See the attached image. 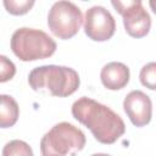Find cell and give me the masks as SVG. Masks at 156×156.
<instances>
[{
  "mask_svg": "<svg viewBox=\"0 0 156 156\" xmlns=\"http://www.w3.org/2000/svg\"><path fill=\"white\" fill-rule=\"evenodd\" d=\"M72 116L89 128L94 138L101 144H113L126 132V124L119 115L87 96L73 102Z\"/></svg>",
  "mask_w": 156,
  "mask_h": 156,
  "instance_id": "6da1fadb",
  "label": "cell"
},
{
  "mask_svg": "<svg viewBox=\"0 0 156 156\" xmlns=\"http://www.w3.org/2000/svg\"><path fill=\"white\" fill-rule=\"evenodd\" d=\"M28 83L34 91L66 98L78 90L80 79L77 71L71 67L45 65L35 67L29 72Z\"/></svg>",
  "mask_w": 156,
  "mask_h": 156,
  "instance_id": "7a4b0ae2",
  "label": "cell"
},
{
  "mask_svg": "<svg viewBox=\"0 0 156 156\" xmlns=\"http://www.w3.org/2000/svg\"><path fill=\"white\" fill-rule=\"evenodd\" d=\"M55 40L45 32L34 28H18L11 37L12 52L24 62L48 58L56 51Z\"/></svg>",
  "mask_w": 156,
  "mask_h": 156,
  "instance_id": "3957f363",
  "label": "cell"
},
{
  "mask_svg": "<svg viewBox=\"0 0 156 156\" xmlns=\"http://www.w3.org/2000/svg\"><path fill=\"white\" fill-rule=\"evenodd\" d=\"M85 134L68 122L55 124L40 140L41 156L76 155L85 146Z\"/></svg>",
  "mask_w": 156,
  "mask_h": 156,
  "instance_id": "277c9868",
  "label": "cell"
},
{
  "mask_svg": "<svg viewBox=\"0 0 156 156\" xmlns=\"http://www.w3.org/2000/svg\"><path fill=\"white\" fill-rule=\"evenodd\" d=\"M83 23L80 9L71 1H56L49 10L48 26L58 39L67 40L74 37Z\"/></svg>",
  "mask_w": 156,
  "mask_h": 156,
  "instance_id": "5b68a950",
  "label": "cell"
},
{
  "mask_svg": "<svg viewBox=\"0 0 156 156\" xmlns=\"http://www.w3.org/2000/svg\"><path fill=\"white\" fill-rule=\"evenodd\" d=\"M115 10L122 16L124 29L133 38L145 37L151 28V17L140 0L112 1Z\"/></svg>",
  "mask_w": 156,
  "mask_h": 156,
  "instance_id": "8992f818",
  "label": "cell"
},
{
  "mask_svg": "<svg viewBox=\"0 0 156 156\" xmlns=\"http://www.w3.org/2000/svg\"><path fill=\"white\" fill-rule=\"evenodd\" d=\"M116 30V21L111 12L104 6H91L84 17V32L94 41H106L111 39Z\"/></svg>",
  "mask_w": 156,
  "mask_h": 156,
  "instance_id": "52a82bcc",
  "label": "cell"
},
{
  "mask_svg": "<svg viewBox=\"0 0 156 156\" xmlns=\"http://www.w3.org/2000/svg\"><path fill=\"white\" fill-rule=\"evenodd\" d=\"M123 110L135 127H144L151 121L152 102L144 91L132 90L123 100Z\"/></svg>",
  "mask_w": 156,
  "mask_h": 156,
  "instance_id": "ba28073f",
  "label": "cell"
},
{
  "mask_svg": "<svg viewBox=\"0 0 156 156\" xmlns=\"http://www.w3.org/2000/svg\"><path fill=\"white\" fill-rule=\"evenodd\" d=\"M130 78V72L127 65L117 61L106 63L100 72V79L105 88L110 90H119L124 88Z\"/></svg>",
  "mask_w": 156,
  "mask_h": 156,
  "instance_id": "9c48e42d",
  "label": "cell"
},
{
  "mask_svg": "<svg viewBox=\"0 0 156 156\" xmlns=\"http://www.w3.org/2000/svg\"><path fill=\"white\" fill-rule=\"evenodd\" d=\"M1 107H0V127L1 128H9L15 126V123L18 119L20 115V107L16 102V100L6 94H2L1 96Z\"/></svg>",
  "mask_w": 156,
  "mask_h": 156,
  "instance_id": "30bf717a",
  "label": "cell"
},
{
  "mask_svg": "<svg viewBox=\"0 0 156 156\" xmlns=\"http://www.w3.org/2000/svg\"><path fill=\"white\" fill-rule=\"evenodd\" d=\"M2 156H34L33 150L23 140H10L2 147Z\"/></svg>",
  "mask_w": 156,
  "mask_h": 156,
  "instance_id": "8fae6325",
  "label": "cell"
},
{
  "mask_svg": "<svg viewBox=\"0 0 156 156\" xmlns=\"http://www.w3.org/2000/svg\"><path fill=\"white\" fill-rule=\"evenodd\" d=\"M140 83L150 90H156V62H149L143 66L139 73Z\"/></svg>",
  "mask_w": 156,
  "mask_h": 156,
  "instance_id": "7c38bea8",
  "label": "cell"
},
{
  "mask_svg": "<svg viewBox=\"0 0 156 156\" xmlns=\"http://www.w3.org/2000/svg\"><path fill=\"white\" fill-rule=\"evenodd\" d=\"M4 6L7 10L9 13L15 15V16H21L27 13L33 6H34V1L33 0H5L4 1Z\"/></svg>",
  "mask_w": 156,
  "mask_h": 156,
  "instance_id": "4fadbf2b",
  "label": "cell"
},
{
  "mask_svg": "<svg viewBox=\"0 0 156 156\" xmlns=\"http://www.w3.org/2000/svg\"><path fill=\"white\" fill-rule=\"evenodd\" d=\"M16 73V66L5 55L0 56V82L5 83L13 78Z\"/></svg>",
  "mask_w": 156,
  "mask_h": 156,
  "instance_id": "5bb4252c",
  "label": "cell"
},
{
  "mask_svg": "<svg viewBox=\"0 0 156 156\" xmlns=\"http://www.w3.org/2000/svg\"><path fill=\"white\" fill-rule=\"evenodd\" d=\"M149 5H150L152 12L156 15V0H150V1H149Z\"/></svg>",
  "mask_w": 156,
  "mask_h": 156,
  "instance_id": "9a60e30c",
  "label": "cell"
},
{
  "mask_svg": "<svg viewBox=\"0 0 156 156\" xmlns=\"http://www.w3.org/2000/svg\"><path fill=\"white\" fill-rule=\"evenodd\" d=\"M91 156H111V155H108V154H101V152H99V154H93Z\"/></svg>",
  "mask_w": 156,
  "mask_h": 156,
  "instance_id": "2e32d148",
  "label": "cell"
}]
</instances>
